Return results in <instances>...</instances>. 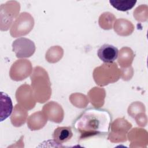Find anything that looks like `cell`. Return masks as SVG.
Segmentation results:
<instances>
[{
	"label": "cell",
	"mask_w": 148,
	"mask_h": 148,
	"mask_svg": "<svg viewBox=\"0 0 148 148\" xmlns=\"http://www.w3.org/2000/svg\"><path fill=\"white\" fill-rule=\"evenodd\" d=\"M112 120L111 114L106 109L90 108L83 111L73 123V127L80 139L108 135Z\"/></svg>",
	"instance_id": "1"
},
{
	"label": "cell",
	"mask_w": 148,
	"mask_h": 148,
	"mask_svg": "<svg viewBox=\"0 0 148 148\" xmlns=\"http://www.w3.org/2000/svg\"><path fill=\"white\" fill-rule=\"evenodd\" d=\"M73 136L72 128L70 127H59L54 130L53 137L54 142L58 144H64L71 140Z\"/></svg>",
	"instance_id": "4"
},
{
	"label": "cell",
	"mask_w": 148,
	"mask_h": 148,
	"mask_svg": "<svg viewBox=\"0 0 148 148\" xmlns=\"http://www.w3.org/2000/svg\"><path fill=\"white\" fill-rule=\"evenodd\" d=\"M119 50L113 45L103 44L97 50V56L104 62L112 63L118 57Z\"/></svg>",
	"instance_id": "3"
},
{
	"label": "cell",
	"mask_w": 148,
	"mask_h": 148,
	"mask_svg": "<svg viewBox=\"0 0 148 148\" xmlns=\"http://www.w3.org/2000/svg\"><path fill=\"white\" fill-rule=\"evenodd\" d=\"M13 50L15 52L17 57H28L32 55L35 50L34 42L30 39L21 38L13 42Z\"/></svg>",
	"instance_id": "2"
},
{
	"label": "cell",
	"mask_w": 148,
	"mask_h": 148,
	"mask_svg": "<svg viewBox=\"0 0 148 148\" xmlns=\"http://www.w3.org/2000/svg\"><path fill=\"white\" fill-rule=\"evenodd\" d=\"M1 95L3 97L5 101L1 98V99L5 103L4 109L1 110V121H3L6 119H7L12 113L13 109V105L12 100L10 97L3 92H1Z\"/></svg>",
	"instance_id": "5"
},
{
	"label": "cell",
	"mask_w": 148,
	"mask_h": 148,
	"mask_svg": "<svg viewBox=\"0 0 148 148\" xmlns=\"http://www.w3.org/2000/svg\"><path fill=\"white\" fill-rule=\"evenodd\" d=\"M109 3L117 10L125 12L131 9L136 4V1H115L110 0Z\"/></svg>",
	"instance_id": "6"
}]
</instances>
